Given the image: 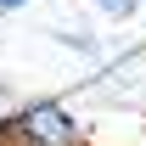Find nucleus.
I'll return each mask as SVG.
<instances>
[{
	"mask_svg": "<svg viewBox=\"0 0 146 146\" xmlns=\"http://www.w3.org/2000/svg\"><path fill=\"white\" fill-rule=\"evenodd\" d=\"M56 39H62V45H73V51H79V56H90V62H96V56H101V45H96L90 34H73V28H62V34H56Z\"/></svg>",
	"mask_w": 146,
	"mask_h": 146,
	"instance_id": "f03ea898",
	"label": "nucleus"
},
{
	"mask_svg": "<svg viewBox=\"0 0 146 146\" xmlns=\"http://www.w3.org/2000/svg\"><path fill=\"white\" fill-rule=\"evenodd\" d=\"M17 6H28V0H0V11H17Z\"/></svg>",
	"mask_w": 146,
	"mask_h": 146,
	"instance_id": "20e7f679",
	"label": "nucleus"
},
{
	"mask_svg": "<svg viewBox=\"0 0 146 146\" xmlns=\"http://www.w3.org/2000/svg\"><path fill=\"white\" fill-rule=\"evenodd\" d=\"M96 6H101L107 17H135V11H141V0H96Z\"/></svg>",
	"mask_w": 146,
	"mask_h": 146,
	"instance_id": "7ed1b4c3",
	"label": "nucleus"
},
{
	"mask_svg": "<svg viewBox=\"0 0 146 146\" xmlns=\"http://www.w3.org/2000/svg\"><path fill=\"white\" fill-rule=\"evenodd\" d=\"M6 146H84V129L62 101H23L6 118Z\"/></svg>",
	"mask_w": 146,
	"mask_h": 146,
	"instance_id": "f257e3e1",
	"label": "nucleus"
}]
</instances>
